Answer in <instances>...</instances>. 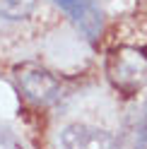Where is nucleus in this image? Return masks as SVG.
<instances>
[{
	"label": "nucleus",
	"instance_id": "obj_5",
	"mask_svg": "<svg viewBox=\"0 0 147 149\" xmlns=\"http://www.w3.org/2000/svg\"><path fill=\"white\" fill-rule=\"evenodd\" d=\"M39 0H0V17L7 22H22L34 15Z\"/></svg>",
	"mask_w": 147,
	"mask_h": 149
},
{
	"label": "nucleus",
	"instance_id": "obj_1",
	"mask_svg": "<svg viewBox=\"0 0 147 149\" xmlns=\"http://www.w3.org/2000/svg\"><path fill=\"white\" fill-rule=\"evenodd\" d=\"M106 74L121 94H137L147 84V53L133 46H118L106 55Z\"/></svg>",
	"mask_w": 147,
	"mask_h": 149
},
{
	"label": "nucleus",
	"instance_id": "obj_2",
	"mask_svg": "<svg viewBox=\"0 0 147 149\" xmlns=\"http://www.w3.org/2000/svg\"><path fill=\"white\" fill-rule=\"evenodd\" d=\"M15 79H17V87L22 89V94L34 101V104H53L60 94V82L53 72H48L41 65H34V63H24L15 70Z\"/></svg>",
	"mask_w": 147,
	"mask_h": 149
},
{
	"label": "nucleus",
	"instance_id": "obj_3",
	"mask_svg": "<svg viewBox=\"0 0 147 149\" xmlns=\"http://www.w3.org/2000/svg\"><path fill=\"white\" fill-rule=\"evenodd\" d=\"M60 10L65 12L72 22L77 24V29L87 36V39L97 41L104 31V15L97 0H56Z\"/></svg>",
	"mask_w": 147,
	"mask_h": 149
},
{
	"label": "nucleus",
	"instance_id": "obj_6",
	"mask_svg": "<svg viewBox=\"0 0 147 149\" xmlns=\"http://www.w3.org/2000/svg\"><path fill=\"white\" fill-rule=\"evenodd\" d=\"M137 149H147V113H145L142 127H140V137H137Z\"/></svg>",
	"mask_w": 147,
	"mask_h": 149
},
{
	"label": "nucleus",
	"instance_id": "obj_4",
	"mask_svg": "<svg viewBox=\"0 0 147 149\" xmlns=\"http://www.w3.org/2000/svg\"><path fill=\"white\" fill-rule=\"evenodd\" d=\"M60 139L65 149H116V137L108 130L87 123H72L63 127Z\"/></svg>",
	"mask_w": 147,
	"mask_h": 149
}]
</instances>
